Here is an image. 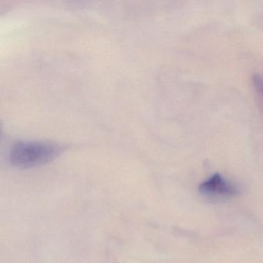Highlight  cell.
<instances>
[{"label": "cell", "mask_w": 263, "mask_h": 263, "mask_svg": "<svg viewBox=\"0 0 263 263\" xmlns=\"http://www.w3.org/2000/svg\"><path fill=\"white\" fill-rule=\"evenodd\" d=\"M60 152L61 148L51 143L21 141L12 147L9 160L13 167L32 168L53 161L60 155Z\"/></svg>", "instance_id": "obj_1"}, {"label": "cell", "mask_w": 263, "mask_h": 263, "mask_svg": "<svg viewBox=\"0 0 263 263\" xmlns=\"http://www.w3.org/2000/svg\"><path fill=\"white\" fill-rule=\"evenodd\" d=\"M199 192L202 195L214 198H229L239 194L238 187L219 174H215L204 181L200 185Z\"/></svg>", "instance_id": "obj_2"}, {"label": "cell", "mask_w": 263, "mask_h": 263, "mask_svg": "<svg viewBox=\"0 0 263 263\" xmlns=\"http://www.w3.org/2000/svg\"><path fill=\"white\" fill-rule=\"evenodd\" d=\"M253 83L258 95H261V98H263V76L255 75L253 78Z\"/></svg>", "instance_id": "obj_3"}]
</instances>
